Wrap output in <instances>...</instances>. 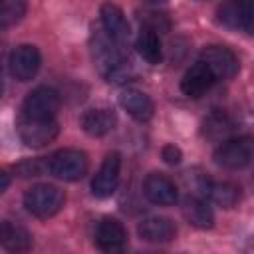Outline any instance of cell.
<instances>
[{
	"label": "cell",
	"instance_id": "obj_1",
	"mask_svg": "<svg viewBox=\"0 0 254 254\" xmlns=\"http://www.w3.org/2000/svg\"><path fill=\"white\" fill-rule=\"evenodd\" d=\"M119 46L121 44L111 40L105 32H95L91 36V54H93L95 67L103 77H107V81H113L115 75L127 65Z\"/></svg>",
	"mask_w": 254,
	"mask_h": 254
},
{
	"label": "cell",
	"instance_id": "obj_2",
	"mask_svg": "<svg viewBox=\"0 0 254 254\" xmlns=\"http://www.w3.org/2000/svg\"><path fill=\"white\" fill-rule=\"evenodd\" d=\"M64 190H60L54 185H36L26 190L24 194V206L28 212H32L38 218H50L64 206Z\"/></svg>",
	"mask_w": 254,
	"mask_h": 254
},
{
	"label": "cell",
	"instance_id": "obj_3",
	"mask_svg": "<svg viewBox=\"0 0 254 254\" xmlns=\"http://www.w3.org/2000/svg\"><path fill=\"white\" fill-rule=\"evenodd\" d=\"M48 171L62 181H79L87 173V157L79 149H62L50 157Z\"/></svg>",
	"mask_w": 254,
	"mask_h": 254
},
{
	"label": "cell",
	"instance_id": "obj_4",
	"mask_svg": "<svg viewBox=\"0 0 254 254\" xmlns=\"http://www.w3.org/2000/svg\"><path fill=\"white\" fill-rule=\"evenodd\" d=\"M16 129H18L20 139L28 147H44L52 143L60 133V125L56 119H34L26 115L18 117Z\"/></svg>",
	"mask_w": 254,
	"mask_h": 254
},
{
	"label": "cell",
	"instance_id": "obj_5",
	"mask_svg": "<svg viewBox=\"0 0 254 254\" xmlns=\"http://www.w3.org/2000/svg\"><path fill=\"white\" fill-rule=\"evenodd\" d=\"M252 159L250 137H228L214 151V163L224 169H242Z\"/></svg>",
	"mask_w": 254,
	"mask_h": 254
},
{
	"label": "cell",
	"instance_id": "obj_6",
	"mask_svg": "<svg viewBox=\"0 0 254 254\" xmlns=\"http://www.w3.org/2000/svg\"><path fill=\"white\" fill-rule=\"evenodd\" d=\"M200 62L208 67L214 79H232L238 73V58L224 46H206L200 52Z\"/></svg>",
	"mask_w": 254,
	"mask_h": 254
},
{
	"label": "cell",
	"instance_id": "obj_7",
	"mask_svg": "<svg viewBox=\"0 0 254 254\" xmlns=\"http://www.w3.org/2000/svg\"><path fill=\"white\" fill-rule=\"evenodd\" d=\"M60 109V95L52 87H36L28 93L22 115L34 117V119H56V113Z\"/></svg>",
	"mask_w": 254,
	"mask_h": 254
},
{
	"label": "cell",
	"instance_id": "obj_8",
	"mask_svg": "<svg viewBox=\"0 0 254 254\" xmlns=\"http://www.w3.org/2000/svg\"><path fill=\"white\" fill-rule=\"evenodd\" d=\"M119 173H121V157L119 153H109L103 163L99 165L93 181H91V192L97 198H107L115 192L119 185Z\"/></svg>",
	"mask_w": 254,
	"mask_h": 254
},
{
	"label": "cell",
	"instance_id": "obj_9",
	"mask_svg": "<svg viewBox=\"0 0 254 254\" xmlns=\"http://www.w3.org/2000/svg\"><path fill=\"white\" fill-rule=\"evenodd\" d=\"M252 0H226L218 8V22L230 30L252 32Z\"/></svg>",
	"mask_w": 254,
	"mask_h": 254
},
{
	"label": "cell",
	"instance_id": "obj_10",
	"mask_svg": "<svg viewBox=\"0 0 254 254\" xmlns=\"http://www.w3.org/2000/svg\"><path fill=\"white\" fill-rule=\"evenodd\" d=\"M8 64H10V73L16 79L28 81L38 73L40 64H42V56H40L36 46L22 44L10 54V62Z\"/></svg>",
	"mask_w": 254,
	"mask_h": 254
},
{
	"label": "cell",
	"instance_id": "obj_11",
	"mask_svg": "<svg viewBox=\"0 0 254 254\" xmlns=\"http://www.w3.org/2000/svg\"><path fill=\"white\" fill-rule=\"evenodd\" d=\"M99 16H101L103 32H105L111 40H115L117 44H125V42L129 40V36H131L129 22H127L123 10H121L117 4H111V2L101 4Z\"/></svg>",
	"mask_w": 254,
	"mask_h": 254
},
{
	"label": "cell",
	"instance_id": "obj_12",
	"mask_svg": "<svg viewBox=\"0 0 254 254\" xmlns=\"http://www.w3.org/2000/svg\"><path fill=\"white\" fill-rule=\"evenodd\" d=\"M143 192L153 204H159V206H169V204H175L177 200L175 183L161 173L147 175V179L143 181Z\"/></svg>",
	"mask_w": 254,
	"mask_h": 254
},
{
	"label": "cell",
	"instance_id": "obj_13",
	"mask_svg": "<svg viewBox=\"0 0 254 254\" xmlns=\"http://www.w3.org/2000/svg\"><path fill=\"white\" fill-rule=\"evenodd\" d=\"M95 244L105 252L123 250L127 244V230L115 218H103L95 228Z\"/></svg>",
	"mask_w": 254,
	"mask_h": 254
},
{
	"label": "cell",
	"instance_id": "obj_14",
	"mask_svg": "<svg viewBox=\"0 0 254 254\" xmlns=\"http://www.w3.org/2000/svg\"><path fill=\"white\" fill-rule=\"evenodd\" d=\"M214 81H216V79H214V75L208 71V67H206L202 62H196V64L190 65L189 71L185 73V77H183V81H181V89H183V93L189 95V97H200V95H204V93L212 87Z\"/></svg>",
	"mask_w": 254,
	"mask_h": 254
},
{
	"label": "cell",
	"instance_id": "obj_15",
	"mask_svg": "<svg viewBox=\"0 0 254 254\" xmlns=\"http://www.w3.org/2000/svg\"><path fill=\"white\" fill-rule=\"evenodd\" d=\"M0 246L10 252H26L32 248V234L18 222L0 220Z\"/></svg>",
	"mask_w": 254,
	"mask_h": 254
},
{
	"label": "cell",
	"instance_id": "obj_16",
	"mask_svg": "<svg viewBox=\"0 0 254 254\" xmlns=\"http://www.w3.org/2000/svg\"><path fill=\"white\" fill-rule=\"evenodd\" d=\"M137 232L147 242H171L177 236V228L169 218L163 216H149L139 222Z\"/></svg>",
	"mask_w": 254,
	"mask_h": 254
},
{
	"label": "cell",
	"instance_id": "obj_17",
	"mask_svg": "<svg viewBox=\"0 0 254 254\" xmlns=\"http://www.w3.org/2000/svg\"><path fill=\"white\" fill-rule=\"evenodd\" d=\"M119 103L137 121H149L153 117V111H155L151 97L139 89H125L119 95Z\"/></svg>",
	"mask_w": 254,
	"mask_h": 254
},
{
	"label": "cell",
	"instance_id": "obj_18",
	"mask_svg": "<svg viewBox=\"0 0 254 254\" xmlns=\"http://www.w3.org/2000/svg\"><path fill=\"white\" fill-rule=\"evenodd\" d=\"M115 123H117V117H115L113 109H105V107L87 109L81 115V127L91 137H103V135H107L109 131H113Z\"/></svg>",
	"mask_w": 254,
	"mask_h": 254
},
{
	"label": "cell",
	"instance_id": "obj_19",
	"mask_svg": "<svg viewBox=\"0 0 254 254\" xmlns=\"http://www.w3.org/2000/svg\"><path fill=\"white\" fill-rule=\"evenodd\" d=\"M204 194L212 202H216V204H220L224 208H232L240 200V189L234 183H226V181H222V183L220 181L204 183Z\"/></svg>",
	"mask_w": 254,
	"mask_h": 254
},
{
	"label": "cell",
	"instance_id": "obj_20",
	"mask_svg": "<svg viewBox=\"0 0 254 254\" xmlns=\"http://www.w3.org/2000/svg\"><path fill=\"white\" fill-rule=\"evenodd\" d=\"M139 56L151 64V65H157L161 64L163 60V48H161V40H159V34L149 30V28H143L139 38H137V44H135Z\"/></svg>",
	"mask_w": 254,
	"mask_h": 254
},
{
	"label": "cell",
	"instance_id": "obj_21",
	"mask_svg": "<svg viewBox=\"0 0 254 254\" xmlns=\"http://www.w3.org/2000/svg\"><path fill=\"white\" fill-rule=\"evenodd\" d=\"M232 129H234L232 119L226 113H222V111H216V113L208 115L204 119V123H202V133L210 141H224V139H228Z\"/></svg>",
	"mask_w": 254,
	"mask_h": 254
},
{
	"label": "cell",
	"instance_id": "obj_22",
	"mask_svg": "<svg viewBox=\"0 0 254 254\" xmlns=\"http://www.w3.org/2000/svg\"><path fill=\"white\" fill-rule=\"evenodd\" d=\"M183 214L196 228H210L214 222V214H212L210 206L200 198H187V202L183 206Z\"/></svg>",
	"mask_w": 254,
	"mask_h": 254
},
{
	"label": "cell",
	"instance_id": "obj_23",
	"mask_svg": "<svg viewBox=\"0 0 254 254\" xmlns=\"http://www.w3.org/2000/svg\"><path fill=\"white\" fill-rule=\"evenodd\" d=\"M26 14V0H2L0 2V28H8L22 20Z\"/></svg>",
	"mask_w": 254,
	"mask_h": 254
},
{
	"label": "cell",
	"instance_id": "obj_24",
	"mask_svg": "<svg viewBox=\"0 0 254 254\" xmlns=\"http://www.w3.org/2000/svg\"><path fill=\"white\" fill-rule=\"evenodd\" d=\"M141 22H143V28H149V30H153L157 34H161L163 30L169 28L167 16L165 14H157V12H147L145 18H141Z\"/></svg>",
	"mask_w": 254,
	"mask_h": 254
},
{
	"label": "cell",
	"instance_id": "obj_25",
	"mask_svg": "<svg viewBox=\"0 0 254 254\" xmlns=\"http://www.w3.org/2000/svg\"><path fill=\"white\" fill-rule=\"evenodd\" d=\"M161 155H163V161L169 163V165L181 163V157H183V155H181V149L175 147V145H165L163 151H161Z\"/></svg>",
	"mask_w": 254,
	"mask_h": 254
},
{
	"label": "cell",
	"instance_id": "obj_26",
	"mask_svg": "<svg viewBox=\"0 0 254 254\" xmlns=\"http://www.w3.org/2000/svg\"><path fill=\"white\" fill-rule=\"evenodd\" d=\"M8 185H10V177H8L4 171H0V194L8 189Z\"/></svg>",
	"mask_w": 254,
	"mask_h": 254
},
{
	"label": "cell",
	"instance_id": "obj_27",
	"mask_svg": "<svg viewBox=\"0 0 254 254\" xmlns=\"http://www.w3.org/2000/svg\"><path fill=\"white\" fill-rule=\"evenodd\" d=\"M145 2H149V4H161V2H165V0H145Z\"/></svg>",
	"mask_w": 254,
	"mask_h": 254
},
{
	"label": "cell",
	"instance_id": "obj_28",
	"mask_svg": "<svg viewBox=\"0 0 254 254\" xmlns=\"http://www.w3.org/2000/svg\"><path fill=\"white\" fill-rule=\"evenodd\" d=\"M0 93H2V67H0Z\"/></svg>",
	"mask_w": 254,
	"mask_h": 254
},
{
	"label": "cell",
	"instance_id": "obj_29",
	"mask_svg": "<svg viewBox=\"0 0 254 254\" xmlns=\"http://www.w3.org/2000/svg\"><path fill=\"white\" fill-rule=\"evenodd\" d=\"M0 2H2V0H0Z\"/></svg>",
	"mask_w": 254,
	"mask_h": 254
}]
</instances>
